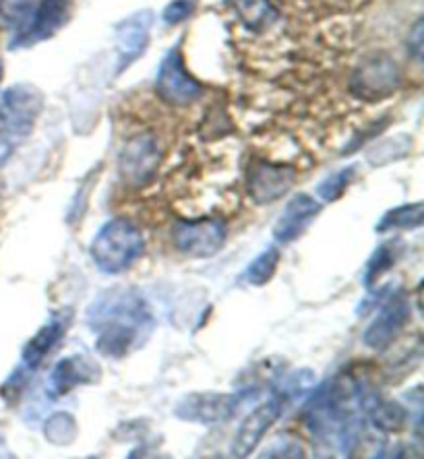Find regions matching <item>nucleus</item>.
Here are the masks:
<instances>
[{
	"label": "nucleus",
	"instance_id": "obj_8",
	"mask_svg": "<svg viewBox=\"0 0 424 459\" xmlns=\"http://www.w3.org/2000/svg\"><path fill=\"white\" fill-rule=\"evenodd\" d=\"M228 228L221 220H178L172 228L174 247L193 259H207L221 251L226 245Z\"/></svg>",
	"mask_w": 424,
	"mask_h": 459
},
{
	"label": "nucleus",
	"instance_id": "obj_1",
	"mask_svg": "<svg viewBox=\"0 0 424 459\" xmlns=\"http://www.w3.org/2000/svg\"><path fill=\"white\" fill-rule=\"evenodd\" d=\"M375 397L352 375H340L315 389L302 410V420L315 447L327 455L352 454L360 443L367 411Z\"/></svg>",
	"mask_w": 424,
	"mask_h": 459
},
{
	"label": "nucleus",
	"instance_id": "obj_14",
	"mask_svg": "<svg viewBox=\"0 0 424 459\" xmlns=\"http://www.w3.org/2000/svg\"><path fill=\"white\" fill-rule=\"evenodd\" d=\"M151 27H153V11L150 9L133 13V15L123 19V22L114 27L118 73H125L131 65H134L141 56H143L147 46H150Z\"/></svg>",
	"mask_w": 424,
	"mask_h": 459
},
{
	"label": "nucleus",
	"instance_id": "obj_11",
	"mask_svg": "<svg viewBox=\"0 0 424 459\" xmlns=\"http://www.w3.org/2000/svg\"><path fill=\"white\" fill-rule=\"evenodd\" d=\"M75 11V0H38L31 23L22 36L11 42V48H30L56 36L71 22Z\"/></svg>",
	"mask_w": 424,
	"mask_h": 459
},
{
	"label": "nucleus",
	"instance_id": "obj_9",
	"mask_svg": "<svg viewBox=\"0 0 424 459\" xmlns=\"http://www.w3.org/2000/svg\"><path fill=\"white\" fill-rule=\"evenodd\" d=\"M242 406V395L234 394H215V391H203V394H188L180 397L174 414L180 420L213 427L237 416Z\"/></svg>",
	"mask_w": 424,
	"mask_h": 459
},
{
	"label": "nucleus",
	"instance_id": "obj_21",
	"mask_svg": "<svg viewBox=\"0 0 424 459\" xmlns=\"http://www.w3.org/2000/svg\"><path fill=\"white\" fill-rule=\"evenodd\" d=\"M280 265V251L275 247H267L264 253H259L255 259L248 263L245 273H242V280L251 286H265L267 281H272V278L278 272Z\"/></svg>",
	"mask_w": 424,
	"mask_h": 459
},
{
	"label": "nucleus",
	"instance_id": "obj_10",
	"mask_svg": "<svg viewBox=\"0 0 424 459\" xmlns=\"http://www.w3.org/2000/svg\"><path fill=\"white\" fill-rule=\"evenodd\" d=\"M161 153L153 134H134L126 141L118 155V172L125 185L141 188L156 177Z\"/></svg>",
	"mask_w": 424,
	"mask_h": 459
},
{
	"label": "nucleus",
	"instance_id": "obj_16",
	"mask_svg": "<svg viewBox=\"0 0 424 459\" xmlns=\"http://www.w3.org/2000/svg\"><path fill=\"white\" fill-rule=\"evenodd\" d=\"M100 381V367L93 358L85 354L66 356L52 368L48 379L50 397H63L81 385Z\"/></svg>",
	"mask_w": 424,
	"mask_h": 459
},
{
	"label": "nucleus",
	"instance_id": "obj_3",
	"mask_svg": "<svg viewBox=\"0 0 424 459\" xmlns=\"http://www.w3.org/2000/svg\"><path fill=\"white\" fill-rule=\"evenodd\" d=\"M145 251V238L137 224L126 218H114L93 236L90 255L106 275H120L139 261Z\"/></svg>",
	"mask_w": 424,
	"mask_h": 459
},
{
	"label": "nucleus",
	"instance_id": "obj_25",
	"mask_svg": "<svg viewBox=\"0 0 424 459\" xmlns=\"http://www.w3.org/2000/svg\"><path fill=\"white\" fill-rule=\"evenodd\" d=\"M193 11H195V0H172V3L164 9L161 19H164L166 25H178L186 22V19L193 15Z\"/></svg>",
	"mask_w": 424,
	"mask_h": 459
},
{
	"label": "nucleus",
	"instance_id": "obj_19",
	"mask_svg": "<svg viewBox=\"0 0 424 459\" xmlns=\"http://www.w3.org/2000/svg\"><path fill=\"white\" fill-rule=\"evenodd\" d=\"M38 0H0V27L19 38L31 23Z\"/></svg>",
	"mask_w": 424,
	"mask_h": 459
},
{
	"label": "nucleus",
	"instance_id": "obj_23",
	"mask_svg": "<svg viewBox=\"0 0 424 459\" xmlns=\"http://www.w3.org/2000/svg\"><path fill=\"white\" fill-rule=\"evenodd\" d=\"M356 177V168L354 166H348V168H342V170L329 174V177L321 182L317 193L319 197L325 201V204H332V201H338L342 195L346 193V188L350 182L354 180Z\"/></svg>",
	"mask_w": 424,
	"mask_h": 459
},
{
	"label": "nucleus",
	"instance_id": "obj_6",
	"mask_svg": "<svg viewBox=\"0 0 424 459\" xmlns=\"http://www.w3.org/2000/svg\"><path fill=\"white\" fill-rule=\"evenodd\" d=\"M400 87V69L387 54L376 52L362 58L350 79V90L365 102H379L389 98Z\"/></svg>",
	"mask_w": 424,
	"mask_h": 459
},
{
	"label": "nucleus",
	"instance_id": "obj_15",
	"mask_svg": "<svg viewBox=\"0 0 424 459\" xmlns=\"http://www.w3.org/2000/svg\"><path fill=\"white\" fill-rule=\"evenodd\" d=\"M321 204L311 195L299 193L288 201V205L281 212L280 220L273 226V238L280 245H288V242L299 240L302 234L307 232V228L313 224V220L317 218L321 212Z\"/></svg>",
	"mask_w": 424,
	"mask_h": 459
},
{
	"label": "nucleus",
	"instance_id": "obj_18",
	"mask_svg": "<svg viewBox=\"0 0 424 459\" xmlns=\"http://www.w3.org/2000/svg\"><path fill=\"white\" fill-rule=\"evenodd\" d=\"M367 420L371 422L373 429L379 430V433H402L410 422V410L403 408L398 402H383L379 397H375V402L367 411Z\"/></svg>",
	"mask_w": 424,
	"mask_h": 459
},
{
	"label": "nucleus",
	"instance_id": "obj_27",
	"mask_svg": "<svg viewBox=\"0 0 424 459\" xmlns=\"http://www.w3.org/2000/svg\"><path fill=\"white\" fill-rule=\"evenodd\" d=\"M0 79H3V65H0Z\"/></svg>",
	"mask_w": 424,
	"mask_h": 459
},
{
	"label": "nucleus",
	"instance_id": "obj_26",
	"mask_svg": "<svg viewBox=\"0 0 424 459\" xmlns=\"http://www.w3.org/2000/svg\"><path fill=\"white\" fill-rule=\"evenodd\" d=\"M408 50L412 52V56H414L416 60H420V56H422V22L416 23L412 33H410V38H408Z\"/></svg>",
	"mask_w": 424,
	"mask_h": 459
},
{
	"label": "nucleus",
	"instance_id": "obj_4",
	"mask_svg": "<svg viewBox=\"0 0 424 459\" xmlns=\"http://www.w3.org/2000/svg\"><path fill=\"white\" fill-rule=\"evenodd\" d=\"M44 110V96L33 85H13L0 98V153L6 155L13 147L30 137L39 114Z\"/></svg>",
	"mask_w": 424,
	"mask_h": 459
},
{
	"label": "nucleus",
	"instance_id": "obj_12",
	"mask_svg": "<svg viewBox=\"0 0 424 459\" xmlns=\"http://www.w3.org/2000/svg\"><path fill=\"white\" fill-rule=\"evenodd\" d=\"M296 180L292 166L259 160L248 166L247 193L257 205H269L284 197Z\"/></svg>",
	"mask_w": 424,
	"mask_h": 459
},
{
	"label": "nucleus",
	"instance_id": "obj_17",
	"mask_svg": "<svg viewBox=\"0 0 424 459\" xmlns=\"http://www.w3.org/2000/svg\"><path fill=\"white\" fill-rule=\"evenodd\" d=\"M69 327V315H56L46 323L44 327H39V332L25 343L23 348V370H36L46 356L50 354L52 348H56V343L63 340Z\"/></svg>",
	"mask_w": 424,
	"mask_h": 459
},
{
	"label": "nucleus",
	"instance_id": "obj_7",
	"mask_svg": "<svg viewBox=\"0 0 424 459\" xmlns=\"http://www.w3.org/2000/svg\"><path fill=\"white\" fill-rule=\"evenodd\" d=\"M156 91L161 102L178 108L191 106L203 93V85L186 71L183 52L177 46L161 58L156 77Z\"/></svg>",
	"mask_w": 424,
	"mask_h": 459
},
{
	"label": "nucleus",
	"instance_id": "obj_22",
	"mask_svg": "<svg viewBox=\"0 0 424 459\" xmlns=\"http://www.w3.org/2000/svg\"><path fill=\"white\" fill-rule=\"evenodd\" d=\"M398 240L394 242H383L381 247L375 248V253L371 255V259H368L367 267H365V281L367 288H373L376 281H379L383 275H385L389 269L395 265V261H398Z\"/></svg>",
	"mask_w": 424,
	"mask_h": 459
},
{
	"label": "nucleus",
	"instance_id": "obj_13",
	"mask_svg": "<svg viewBox=\"0 0 424 459\" xmlns=\"http://www.w3.org/2000/svg\"><path fill=\"white\" fill-rule=\"evenodd\" d=\"M286 402L288 400L284 395L275 394L269 397V400L261 403V406L255 408L251 414H248L245 420L240 422V427L232 441V455L234 457H247V455H251L255 449H257V445L261 443V438L267 435V430L280 420Z\"/></svg>",
	"mask_w": 424,
	"mask_h": 459
},
{
	"label": "nucleus",
	"instance_id": "obj_24",
	"mask_svg": "<svg viewBox=\"0 0 424 459\" xmlns=\"http://www.w3.org/2000/svg\"><path fill=\"white\" fill-rule=\"evenodd\" d=\"M75 435H77V427L69 414H54L50 416V420L46 422V437L48 438L54 437L52 443L66 445L75 438Z\"/></svg>",
	"mask_w": 424,
	"mask_h": 459
},
{
	"label": "nucleus",
	"instance_id": "obj_5",
	"mask_svg": "<svg viewBox=\"0 0 424 459\" xmlns=\"http://www.w3.org/2000/svg\"><path fill=\"white\" fill-rule=\"evenodd\" d=\"M376 307H379V313L375 315V319L368 323L365 333H362V343L375 352H381V350L392 346V342L408 325L412 307H410L408 294L400 288H389V292L383 296Z\"/></svg>",
	"mask_w": 424,
	"mask_h": 459
},
{
	"label": "nucleus",
	"instance_id": "obj_20",
	"mask_svg": "<svg viewBox=\"0 0 424 459\" xmlns=\"http://www.w3.org/2000/svg\"><path fill=\"white\" fill-rule=\"evenodd\" d=\"M424 221V205L420 201L408 205H400L389 209V212L383 215L376 224V232H392V230H414L420 228Z\"/></svg>",
	"mask_w": 424,
	"mask_h": 459
},
{
	"label": "nucleus",
	"instance_id": "obj_2",
	"mask_svg": "<svg viewBox=\"0 0 424 459\" xmlns=\"http://www.w3.org/2000/svg\"><path fill=\"white\" fill-rule=\"evenodd\" d=\"M96 350L106 358H125L143 348L156 329V316L145 296L134 288H108L85 310Z\"/></svg>",
	"mask_w": 424,
	"mask_h": 459
}]
</instances>
